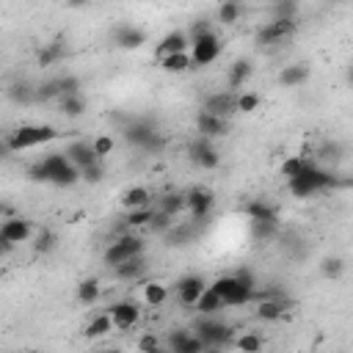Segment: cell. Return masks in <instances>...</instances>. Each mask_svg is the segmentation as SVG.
<instances>
[{
  "instance_id": "cell-1",
  "label": "cell",
  "mask_w": 353,
  "mask_h": 353,
  "mask_svg": "<svg viewBox=\"0 0 353 353\" xmlns=\"http://www.w3.org/2000/svg\"><path fill=\"white\" fill-rule=\"evenodd\" d=\"M336 185H339V179L331 171H325L317 163H312V160L306 163V168L298 176H290L287 179V190L295 199H309V196H314L320 190H328V188H336Z\"/></svg>"
},
{
  "instance_id": "cell-2",
  "label": "cell",
  "mask_w": 353,
  "mask_h": 353,
  "mask_svg": "<svg viewBox=\"0 0 353 353\" xmlns=\"http://www.w3.org/2000/svg\"><path fill=\"white\" fill-rule=\"evenodd\" d=\"M58 138V130L50 124H22L14 132H8L6 138V149L11 152H25V149H36L41 143H50Z\"/></svg>"
},
{
  "instance_id": "cell-3",
  "label": "cell",
  "mask_w": 353,
  "mask_h": 353,
  "mask_svg": "<svg viewBox=\"0 0 353 353\" xmlns=\"http://www.w3.org/2000/svg\"><path fill=\"white\" fill-rule=\"evenodd\" d=\"M41 165H44V179H47L50 185L72 188L74 182L83 179V176H80V168H77L63 152H52V154H47V157L41 160Z\"/></svg>"
},
{
  "instance_id": "cell-4",
  "label": "cell",
  "mask_w": 353,
  "mask_h": 353,
  "mask_svg": "<svg viewBox=\"0 0 353 353\" xmlns=\"http://www.w3.org/2000/svg\"><path fill=\"white\" fill-rule=\"evenodd\" d=\"M221 55V39L215 36V30H204V33H196L190 39V58H193V66H210L215 63Z\"/></svg>"
},
{
  "instance_id": "cell-5",
  "label": "cell",
  "mask_w": 353,
  "mask_h": 353,
  "mask_svg": "<svg viewBox=\"0 0 353 353\" xmlns=\"http://www.w3.org/2000/svg\"><path fill=\"white\" fill-rule=\"evenodd\" d=\"M143 248H146V243H143L138 234H121L119 240H113V243L105 248L102 259H105V265L116 268V265H121V262H127V259L143 254Z\"/></svg>"
},
{
  "instance_id": "cell-6",
  "label": "cell",
  "mask_w": 353,
  "mask_h": 353,
  "mask_svg": "<svg viewBox=\"0 0 353 353\" xmlns=\"http://www.w3.org/2000/svg\"><path fill=\"white\" fill-rule=\"evenodd\" d=\"M210 287L223 298L226 306H243V303H248V301L254 298V290L245 287L237 276H221V279H215Z\"/></svg>"
},
{
  "instance_id": "cell-7",
  "label": "cell",
  "mask_w": 353,
  "mask_h": 353,
  "mask_svg": "<svg viewBox=\"0 0 353 353\" xmlns=\"http://www.w3.org/2000/svg\"><path fill=\"white\" fill-rule=\"evenodd\" d=\"M124 138H127V143H132L138 149H157L160 146V135H157L154 124L146 119H132L124 127Z\"/></svg>"
},
{
  "instance_id": "cell-8",
  "label": "cell",
  "mask_w": 353,
  "mask_h": 353,
  "mask_svg": "<svg viewBox=\"0 0 353 353\" xmlns=\"http://www.w3.org/2000/svg\"><path fill=\"white\" fill-rule=\"evenodd\" d=\"M193 331L204 339V345H207V347H221V345H226V342L232 339V328H229L226 323L215 320L212 314L201 317V320L196 323V328H193Z\"/></svg>"
},
{
  "instance_id": "cell-9",
  "label": "cell",
  "mask_w": 353,
  "mask_h": 353,
  "mask_svg": "<svg viewBox=\"0 0 353 353\" xmlns=\"http://www.w3.org/2000/svg\"><path fill=\"white\" fill-rule=\"evenodd\" d=\"M298 30V17H273L265 28H259L256 39L262 44H279L284 39H290Z\"/></svg>"
},
{
  "instance_id": "cell-10",
  "label": "cell",
  "mask_w": 353,
  "mask_h": 353,
  "mask_svg": "<svg viewBox=\"0 0 353 353\" xmlns=\"http://www.w3.org/2000/svg\"><path fill=\"white\" fill-rule=\"evenodd\" d=\"M0 240H3V248L6 251L11 245L30 243L33 240V223L28 218H6L3 226H0Z\"/></svg>"
},
{
  "instance_id": "cell-11",
  "label": "cell",
  "mask_w": 353,
  "mask_h": 353,
  "mask_svg": "<svg viewBox=\"0 0 353 353\" xmlns=\"http://www.w3.org/2000/svg\"><path fill=\"white\" fill-rule=\"evenodd\" d=\"M108 314H110L116 331H130L141 323V306L135 301H116L108 306Z\"/></svg>"
},
{
  "instance_id": "cell-12",
  "label": "cell",
  "mask_w": 353,
  "mask_h": 353,
  "mask_svg": "<svg viewBox=\"0 0 353 353\" xmlns=\"http://www.w3.org/2000/svg\"><path fill=\"white\" fill-rule=\"evenodd\" d=\"M188 154H190L193 165H199V168H204V171H212V168L221 165V154H218V149H215L212 141L204 138V135L196 138V141L188 146Z\"/></svg>"
},
{
  "instance_id": "cell-13",
  "label": "cell",
  "mask_w": 353,
  "mask_h": 353,
  "mask_svg": "<svg viewBox=\"0 0 353 353\" xmlns=\"http://www.w3.org/2000/svg\"><path fill=\"white\" fill-rule=\"evenodd\" d=\"M185 201H188V212L193 215V221H204V218L212 212V207H215L212 190H210V188H201V185L190 188V190L185 193Z\"/></svg>"
},
{
  "instance_id": "cell-14",
  "label": "cell",
  "mask_w": 353,
  "mask_h": 353,
  "mask_svg": "<svg viewBox=\"0 0 353 353\" xmlns=\"http://www.w3.org/2000/svg\"><path fill=\"white\" fill-rule=\"evenodd\" d=\"M207 287H210V284H207L201 276H196V273L182 276V279L176 281V301H179L185 309H196V303H199V298H201V292H204Z\"/></svg>"
},
{
  "instance_id": "cell-15",
  "label": "cell",
  "mask_w": 353,
  "mask_h": 353,
  "mask_svg": "<svg viewBox=\"0 0 353 353\" xmlns=\"http://www.w3.org/2000/svg\"><path fill=\"white\" fill-rule=\"evenodd\" d=\"M113 44L121 50H141L146 44V30H141L138 25H119L113 30Z\"/></svg>"
},
{
  "instance_id": "cell-16",
  "label": "cell",
  "mask_w": 353,
  "mask_h": 353,
  "mask_svg": "<svg viewBox=\"0 0 353 353\" xmlns=\"http://www.w3.org/2000/svg\"><path fill=\"white\" fill-rule=\"evenodd\" d=\"M196 130L204 135V138H218V135H226V119L223 116H215L210 110H199L196 116Z\"/></svg>"
},
{
  "instance_id": "cell-17",
  "label": "cell",
  "mask_w": 353,
  "mask_h": 353,
  "mask_svg": "<svg viewBox=\"0 0 353 353\" xmlns=\"http://www.w3.org/2000/svg\"><path fill=\"white\" fill-rule=\"evenodd\" d=\"M168 345H171L174 353H201V350H207L204 339L199 334H190V331H174Z\"/></svg>"
},
{
  "instance_id": "cell-18",
  "label": "cell",
  "mask_w": 353,
  "mask_h": 353,
  "mask_svg": "<svg viewBox=\"0 0 353 353\" xmlns=\"http://www.w3.org/2000/svg\"><path fill=\"white\" fill-rule=\"evenodd\" d=\"M63 154H66L77 168H85V165H91V163L99 160L97 152H94V146H91L88 141H72V143L63 149Z\"/></svg>"
},
{
  "instance_id": "cell-19",
  "label": "cell",
  "mask_w": 353,
  "mask_h": 353,
  "mask_svg": "<svg viewBox=\"0 0 353 353\" xmlns=\"http://www.w3.org/2000/svg\"><path fill=\"white\" fill-rule=\"evenodd\" d=\"M188 50H190L188 33H185V30H171V33H165V36L160 39V44H157V58L171 55V52H188Z\"/></svg>"
},
{
  "instance_id": "cell-20",
  "label": "cell",
  "mask_w": 353,
  "mask_h": 353,
  "mask_svg": "<svg viewBox=\"0 0 353 353\" xmlns=\"http://www.w3.org/2000/svg\"><path fill=\"white\" fill-rule=\"evenodd\" d=\"M251 72H254L251 61H248V58H237V61L229 66V72H226V83H229V91H237V88H243V85L251 80Z\"/></svg>"
},
{
  "instance_id": "cell-21",
  "label": "cell",
  "mask_w": 353,
  "mask_h": 353,
  "mask_svg": "<svg viewBox=\"0 0 353 353\" xmlns=\"http://www.w3.org/2000/svg\"><path fill=\"white\" fill-rule=\"evenodd\" d=\"M204 110L226 119L229 113H234V94L232 91H215V94H210L204 99Z\"/></svg>"
},
{
  "instance_id": "cell-22",
  "label": "cell",
  "mask_w": 353,
  "mask_h": 353,
  "mask_svg": "<svg viewBox=\"0 0 353 353\" xmlns=\"http://www.w3.org/2000/svg\"><path fill=\"white\" fill-rule=\"evenodd\" d=\"M119 204H121L124 210H138V207H149V204H152V190H149V188H143V185H132V188H127V190L121 193Z\"/></svg>"
},
{
  "instance_id": "cell-23",
  "label": "cell",
  "mask_w": 353,
  "mask_h": 353,
  "mask_svg": "<svg viewBox=\"0 0 353 353\" xmlns=\"http://www.w3.org/2000/svg\"><path fill=\"white\" fill-rule=\"evenodd\" d=\"M141 301H143L149 309H157V306H163V303L168 301V287H165L163 281L152 279V281H146V284L141 287Z\"/></svg>"
},
{
  "instance_id": "cell-24",
  "label": "cell",
  "mask_w": 353,
  "mask_h": 353,
  "mask_svg": "<svg viewBox=\"0 0 353 353\" xmlns=\"http://www.w3.org/2000/svg\"><path fill=\"white\" fill-rule=\"evenodd\" d=\"M63 58H66V47H63L61 39L47 41V44L39 47V52H36V63H39V66H55V63H61Z\"/></svg>"
},
{
  "instance_id": "cell-25",
  "label": "cell",
  "mask_w": 353,
  "mask_h": 353,
  "mask_svg": "<svg viewBox=\"0 0 353 353\" xmlns=\"http://www.w3.org/2000/svg\"><path fill=\"white\" fill-rule=\"evenodd\" d=\"M157 61H160V69L168 72V74H185L188 69H193L190 50H188V52H171V55H163V58H157Z\"/></svg>"
},
{
  "instance_id": "cell-26",
  "label": "cell",
  "mask_w": 353,
  "mask_h": 353,
  "mask_svg": "<svg viewBox=\"0 0 353 353\" xmlns=\"http://www.w3.org/2000/svg\"><path fill=\"white\" fill-rule=\"evenodd\" d=\"M243 212H245L248 223H251V221H268V223H279L276 210H273L268 201H262V199H251V201L243 207Z\"/></svg>"
},
{
  "instance_id": "cell-27",
  "label": "cell",
  "mask_w": 353,
  "mask_h": 353,
  "mask_svg": "<svg viewBox=\"0 0 353 353\" xmlns=\"http://www.w3.org/2000/svg\"><path fill=\"white\" fill-rule=\"evenodd\" d=\"M309 66L306 63H290V66H284L281 72H279V83L281 85H287V88H298V85H303L306 80H309Z\"/></svg>"
},
{
  "instance_id": "cell-28",
  "label": "cell",
  "mask_w": 353,
  "mask_h": 353,
  "mask_svg": "<svg viewBox=\"0 0 353 353\" xmlns=\"http://www.w3.org/2000/svg\"><path fill=\"white\" fill-rule=\"evenodd\" d=\"M99 295H102L99 279H83V281L74 287V298H77V303H83V306H94V303L99 301Z\"/></svg>"
},
{
  "instance_id": "cell-29",
  "label": "cell",
  "mask_w": 353,
  "mask_h": 353,
  "mask_svg": "<svg viewBox=\"0 0 353 353\" xmlns=\"http://www.w3.org/2000/svg\"><path fill=\"white\" fill-rule=\"evenodd\" d=\"M143 270H146L143 254H138V256H132V259H127V262H121V265H116V268H113L116 279H121V281H132V279H138Z\"/></svg>"
},
{
  "instance_id": "cell-30",
  "label": "cell",
  "mask_w": 353,
  "mask_h": 353,
  "mask_svg": "<svg viewBox=\"0 0 353 353\" xmlns=\"http://www.w3.org/2000/svg\"><path fill=\"white\" fill-rule=\"evenodd\" d=\"M116 325H113V320H110V314L108 312H102V314H94L88 323H85V336L88 339H99V336H105V334H110Z\"/></svg>"
},
{
  "instance_id": "cell-31",
  "label": "cell",
  "mask_w": 353,
  "mask_h": 353,
  "mask_svg": "<svg viewBox=\"0 0 353 353\" xmlns=\"http://www.w3.org/2000/svg\"><path fill=\"white\" fill-rule=\"evenodd\" d=\"M284 312H287V309H284V303H281V301H276V298H268V295L256 303V317H259V320H268V323L281 320V317H284Z\"/></svg>"
},
{
  "instance_id": "cell-32",
  "label": "cell",
  "mask_w": 353,
  "mask_h": 353,
  "mask_svg": "<svg viewBox=\"0 0 353 353\" xmlns=\"http://www.w3.org/2000/svg\"><path fill=\"white\" fill-rule=\"evenodd\" d=\"M85 97L83 94H69V97H61V113L66 119H80L85 113Z\"/></svg>"
},
{
  "instance_id": "cell-33",
  "label": "cell",
  "mask_w": 353,
  "mask_h": 353,
  "mask_svg": "<svg viewBox=\"0 0 353 353\" xmlns=\"http://www.w3.org/2000/svg\"><path fill=\"white\" fill-rule=\"evenodd\" d=\"M226 303H223V298L212 290V287H207L204 292H201V298H199V303H196V309L201 312V314H215V312H221Z\"/></svg>"
},
{
  "instance_id": "cell-34",
  "label": "cell",
  "mask_w": 353,
  "mask_h": 353,
  "mask_svg": "<svg viewBox=\"0 0 353 353\" xmlns=\"http://www.w3.org/2000/svg\"><path fill=\"white\" fill-rule=\"evenodd\" d=\"M152 218H154V210H152V204H149V207L127 210L124 223H127V229H141V226H149V223H152Z\"/></svg>"
},
{
  "instance_id": "cell-35",
  "label": "cell",
  "mask_w": 353,
  "mask_h": 353,
  "mask_svg": "<svg viewBox=\"0 0 353 353\" xmlns=\"http://www.w3.org/2000/svg\"><path fill=\"white\" fill-rule=\"evenodd\" d=\"M243 17V6L237 0H221L218 6V22L221 25H234Z\"/></svg>"
},
{
  "instance_id": "cell-36",
  "label": "cell",
  "mask_w": 353,
  "mask_h": 353,
  "mask_svg": "<svg viewBox=\"0 0 353 353\" xmlns=\"http://www.w3.org/2000/svg\"><path fill=\"white\" fill-rule=\"evenodd\" d=\"M306 163H309V157H306V154H290V157H284V160H281L279 171H281V176H284V179H290V176H298V174L306 168Z\"/></svg>"
},
{
  "instance_id": "cell-37",
  "label": "cell",
  "mask_w": 353,
  "mask_h": 353,
  "mask_svg": "<svg viewBox=\"0 0 353 353\" xmlns=\"http://www.w3.org/2000/svg\"><path fill=\"white\" fill-rule=\"evenodd\" d=\"M160 210L168 212L171 218H176L182 210H188V201H185V193H165L160 199Z\"/></svg>"
},
{
  "instance_id": "cell-38",
  "label": "cell",
  "mask_w": 353,
  "mask_h": 353,
  "mask_svg": "<svg viewBox=\"0 0 353 353\" xmlns=\"http://www.w3.org/2000/svg\"><path fill=\"white\" fill-rule=\"evenodd\" d=\"M234 347L243 350V353H256V350L265 347V339H262L259 334H254V331H243V334L234 339Z\"/></svg>"
},
{
  "instance_id": "cell-39",
  "label": "cell",
  "mask_w": 353,
  "mask_h": 353,
  "mask_svg": "<svg viewBox=\"0 0 353 353\" xmlns=\"http://www.w3.org/2000/svg\"><path fill=\"white\" fill-rule=\"evenodd\" d=\"M342 273H345V262H342L339 256H325V259L320 262V276H323V279L336 281Z\"/></svg>"
},
{
  "instance_id": "cell-40",
  "label": "cell",
  "mask_w": 353,
  "mask_h": 353,
  "mask_svg": "<svg viewBox=\"0 0 353 353\" xmlns=\"http://www.w3.org/2000/svg\"><path fill=\"white\" fill-rule=\"evenodd\" d=\"M259 102H262L259 94H254V91H243V94L234 97V110H237V113H254V110L259 108Z\"/></svg>"
},
{
  "instance_id": "cell-41",
  "label": "cell",
  "mask_w": 353,
  "mask_h": 353,
  "mask_svg": "<svg viewBox=\"0 0 353 353\" xmlns=\"http://www.w3.org/2000/svg\"><path fill=\"white\" fill-rule=\"evenodd\" d=\"M91 146H94L97 157H99V160H105V157H108V154L116 149V141H113V135L99 132V135H94V138H91Z\"/></svg>"
},
{
  "instance_id": "cell-42",
  "label": "cell",
  "mask_w": 353,
  "mask_h": 353,
  "mask_svg": "<svg viewBox=\"0 0 353 353\" xmlns=\"http://www.w3.org/2000/svg\"><path fill=\"white\" fill-rule=\"evenodd\" d=\"M36 99L41 102H50V99H61V88H58V77L55 80H47L36 88Z\"/></svg>"
},
{
  "instance_id": "cell-43",
  "label": "cell",
  "mask_w": 353,
  "mask_h": 353,
  "mask_svg": "<svg viewBox=\"0 0 353 353\" xmlns=\"http://www.w3.org/2000/svg\"><path fill=\"white\" fill-rule=\"evenodd\" d=\"M80 176H83V182H91V185H97L102 176H105V168H102V160H97V163H91V165H85V168H80Z\"/></svg>"
},
{
  "instance_id": "cell-44",
  "label": "cell",
  "mask_w": 353,
  "mask_h": 353,
  "mask_svg": "<svg viewBox=\"0 0 353 353\" xmlns=\"http://www.w3.org/2000/svg\"><path fill=\"white\" fill-rule=\"evenodd\" d=\"M58 88H61V97L80 94V77H74V74H63V77H58Z\"/></svg>"
},
{
  "instance_id": "cell-45",
  "label": "cell",
  "mask_w": 353,
  "mask_h": 353,
  "mask_svg": "<svg viewBox=\"0 0 353 353\" xmlns=\"http://www.w3.org/2000/svg\"><path fill=\"white\" fill-rule=\"evenodd\" d=\"M149 226H152L154 232H168V229L174 226V221H171V215H168V212H163V210H157Z\"/></svg>"
},
{
  "instance_id": "cell-46",
  "label": "cell",
  "mask_w": 353,
  "mask_h": 353,
  "mask_svg": "<svg viewBox=\"0 0 353 353\" xmlns=\"http://www.w3.org/2000/svg\"><path fill=\"white\" fill-rule=\"evenodd\" d=\"M135 350H143V353H154L160 350V339L154 334H143L138 342H135Z\"/></svg>"
},
{
  "instance_id": "cell-47",
  "label": "cell",
  "mask_w": 353,
  "mask_h": 353,
  "mask_svg": "<svg viewBox=\"0 0 353 353\" xmlns=\"http://www.w3.org/2000/svg\"><path fill=\"white\" fill-rule=\"evenodd\" d=\"M276 17H298V0H276Z\"/></svg>"
},
{
  "instance_id": "cell-48",
  "label": "cell",
  "mask_w": 353,
  "mask_h": 353,
  "mask_svg": "<svg viewBox=\"0 0 353 353\" xmlns=\"http://www.w3.org/2000/svg\"><path fill=\"white\" fill-rule=\"evenodd\" d=\"M52 243H55V234H52V232H41V234H36L33 248L41 254V251H50V248H52Z\"/></svg>"
},
{
  "instance_id": "cell-49",
  "label": "cell",
  "mask_w": 353,
  "mask_h": 353,
  "mask_svg": "<svg viewBox=\"0 0 353 353\" xmlns=\"http://www.w3.org/2000/svg\"><path fill=\"white\" fill-rule=\"evenodd\" d=\"M234 276H237V279H240V281H243L245 287H251V290H254V273H251L248 268H240V270H237Z\"/></svg>"
},
{
  "instance_id": "cell-50",
  "label": "cell",
  "mask_w": 353,
  "mask_h": 353,
  "mask_svg": "<svg viewBox=\"0 0 353 353\" xmlns=\"http://www.w3.org/2000/svg\"><path fill=\"white\" fill-rule=\"evenodd\" d=\"M320 154H323V157H334V160H339V146H336V143H325V146L320 149Z\"/></svg>"
},
{
  "instance_id": "cell-51",
  "label": "cell",
  "mask_w": 353,
  "mask_h": 353,
  "mask_svg": "<svg viewBox=\"0 0 353 353\" xmlns=\"http://www.w3.org/2000/svg\"><path fill=\"white\" fill-rule=\"evenodd\" d=\"M85 3H88V0H69V6H74V8H77V6H85Z\"/></svg>"
},
{
  "instance_id": "cell-52",
  "label": "cell",
  "mask_w": 353,
  "mask_h": 353,
  "mask_svg": "<svg viewBox=\"0 0 353 353\" xmlns=\"http://www.w3.org/2000/svg\"><path fill=\"white\" fill-rule=\"evenodd\" d=\"M347 80H350V83H353V66H350V72H347Z\"/></svg>"
},
{
  "instance_id": "cell-53",
  "label": "cell",
  "mask_w": 353,
  "mask_h": 353,
  "mask_svg": "<svg viewBox=\"0 0 353 353\" xmlns=\"http://www.w3.org/2000/svg\"><path fill=\"white\" fill-rule=\"evenodd\" d=\"M336 3H342V0H336Z\"/></svg>"
}]
</instances>
